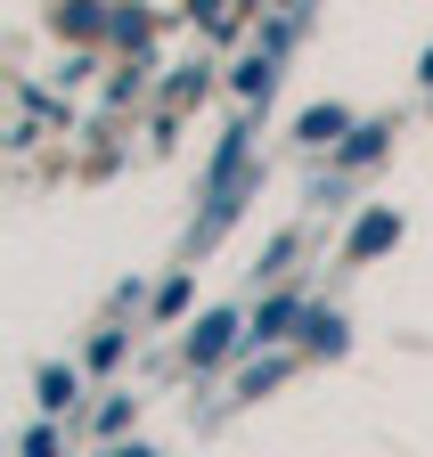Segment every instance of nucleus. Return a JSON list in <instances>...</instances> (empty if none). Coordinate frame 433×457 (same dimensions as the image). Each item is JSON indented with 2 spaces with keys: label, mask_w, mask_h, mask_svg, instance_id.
Instances as JSON below:
<instances>
[{
  "label": "nucleus",
  "mask_w": 433,
  "mask_h": 457,
  "mask_svg": "<svg viewBox=\"0 0 433 457\" xmlns=\"http://www.w3.org/2000/svg\"><path fill=\"white\" fill-rule=\"evenodd\" d=\"M229 343H237V319H229V311H212V319H196V335H188V360H196V368H212Z\"/></svg>",
  "instance_id": "f257e3e1"
},
{
  "label": "nucleus",
  "mask_w": 433,
  "mask_h": 457,
  "mask_svg": "<svg viewBox=\"0 0 433 457\" xmlns=\"http://www.w3.org/2000/svg\"><path fill=\"white\" fill-rule=\"evenodd\" d=\"M393 237H401V212H393V204H376V212L352 228V262H360V253H376V245H393Z\"/></svg>",
  "instance_id": "f03ea898"
},
{
  "label": "nucleus",
  "mask_w": 433,
  "mask_h": 457,
  "mask_svg": "<svg viewBox=\"0 0 433 457\" xmlns=\"http://www.w3.org/2000/svg\"><path fill=\"white\" fill-rule=\"evenodd\" d=\"M336 131H344V106H311V114H303V139H311V147H328Z\"/></svg>",
  "instance_id": "7ed1b4c3"
},
{
  "label": "nucleus",
  "mask_w": 433,
  "mask_h": 457,
  "mask_svg": "<svg viewBox=\"0 0 433 457\" xmlns=\"http://www.w3.org/2000/svg\"><path fill=\"white\" fill-rule=\"evenodd\" d=\"M237 90H246V98H270V49H262V57H246V66H237Z\"/></svg>",
  "instance_id": "20e7f679"
},
{
  "label": "nucleus",
  "mask_w": 433,
  "mask_h": 457,
  "mask_svg": "<svg viewBox=\"0 0 433 457\" xmlns=\"http://www.w3.org/2000/svg\"><path fill=\"white\" fill-rule=\"evenodd\" d=\"M385 139H393L385 123H368V131H352V139H344V163H368V155H376V147H385Z\"/></svg>",
  "instance_id": "39448f33"
},
{
  "label": "nucleus",
  "mask_w": 433,
  "mask_h": 457,
  "mask_svg": "<svg viewBox=\"0 0 433 457\" xmlns=\"http://www.w3.org/2000/svg\"><path fill=\"white\" fill-rule=\"evenodd\" d=\"M66 400H74V376L66 368H41V409H66Z\"/></svg>",
  "instance_id": "423d86ee"
},
{
  "label": "nucleus",
  "mask_w": 433,
  "mask_h": 457,
  "mask_svg": "<svg viewBox=\"0 0 433 457\" xmlns=\"http://www.w3.org/2000/svg\"><path fill=\"white\" fill-rule=\"evenodd\" d=\"M295 319H303V311H295V303H270V311H262V319H254V335H287V327H295Z\"/></svg>",
  "instance_id": "0eeeda50"
},
{
  "label": "nucleus",
  "mask_w": 433,
  "mask_h": 457,
  "mask_svg": "<svg viewBox=\"0 0 433 457\" xmlns=\"http://www.w3.org/2000/svg\"><path fill=\"white\" fill-rule=\"evenodd\" d=\"M311 343H319V352H344V319H336V311L311 319Z\"/></svg>",
  "instance_id": "6e6552de"
},
{
  "label": "nucleus",
  "mask_w": 433,
  "mask_h": 457,
  "mask_svg": "<svg viewBox=\"0 0 433 457\" xmlns=\"http://www.w3.org/2000/svg\"><path fill=\"white\" fill-rule=\"evenodd\" d=\"M425 82H433V49H425Z\"/></svg>",
  "instance_id": "1a4fd4ad"
},
{
  "label": "nucleus",
  "mask_w": 433,
  "mask_h": 457,
  "mask_svg": "<svg viewBox=\"0 0 433 457\" xmlns=\"http://www.w3.org/2000/svg\"><path fill=\"white\" fill-rule=\"evenodd\" d=\"M115 457H147V449H115Z\"/></svg>",
  "instance_id": "9d476101"
}]
</instances>
